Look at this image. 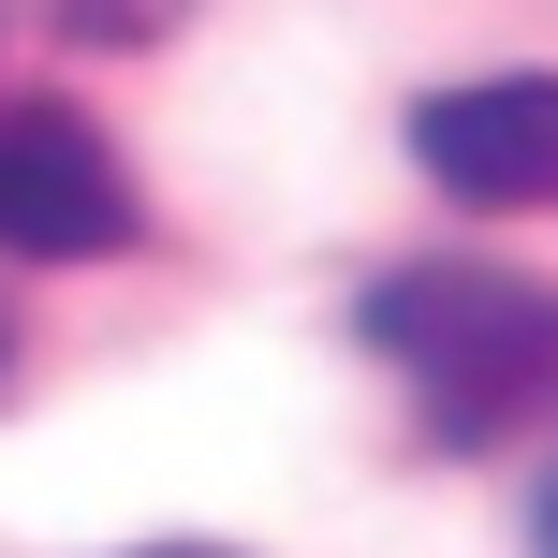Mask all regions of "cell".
Returning a JSON list of instances; mask_svg holds the SVG:
<instances>
[{"mask_svg": "<svg viewBox=\"0 0 558 558\" xmlns=\"http://www.w3.org/2000/svg\"><path fill=\"white\" fill-rule=\"evenodd\" d=\"M353 338L412 383V426L441 456H500L558 412V279H514V265H471V251H426V265H383L353 308Z\"/></svg>", "mask_w": 558, "mask_h": 558, "instance_id": "1", "label": "cell"}, {"mask_svg": "<svg viewBox=\"0 0 558 558\" xmlns=\"http://www.w3.org/2000/svg\"><path fill=\"white\" fill-rule=\"evenodd\" d=\"M147 192L88 118L59 104H0V251L15 265H88V251H133Z\"/></svg>", "mask_w": 558, "mask_h": 558, "instance_id": "2", "label": "cell"}, {"mask_svg": "<svg viewBox=\"0 0 558 558\" xmlns=\"http://www.w3.org/2000/svg\"><path fill=\"white\" fill-rule=\"evenodd\" d=\"M412 162L456 206H558V74H471L412 104Z\"/></svg>", "mask_w": 558, "mask_h": 558, "instance_id": "3", "label": "cell"}, {"mask_svg": "<svg viewBox=\"0 0 558 558\" xmlns=\"http://www.w3.org/2000/svg\"><path fill=\"white\" fill-rule=\"evenodd\" d=\"M177 15H192V0H59V29H74V45H162Z\"/></svg>", "mask_w": 558, "mask_h": 558, "instance_id": "4", "label": "cell"}, {"mask_svg": "<svg viewBox=\"0 0 558 558\" xmlns=\"http://www.w3.org/2000/svg\"><path fill=\"white\" fill-rule=\"evenodd\" d=\"M530 544H544V558H558V485H544V514H530Z\"/></svg>", "mask_w": 558, "mask_h": 558, "instance_id": "5", "label": "cell"}, {"mask_svg": "<svg viewBox=\"0 0 558 558\" xmlns=\"http://www.w3.org/2000/svg\"><path fill=\"white\" fill-rule=\"evenodd\" d=\"M133 558H235V544H133Z\"/></svg>", "mask_w": 558, "mask_h": 558, "instance_id": "6", "label": "cell"}, {"mask_svg": "<svg viewBox=\"0 0 558 558\" xmlns=\"http://www.w3.org/2000/svg\"><path fill=\"white\" fill-rule=\"evenodd\" d=\"M0 367H15V338H0Z\"/></svg>", "mask_w": 558, "mask_h": 558, "instance_id": "7", "label": "cell"}]
</instances>
